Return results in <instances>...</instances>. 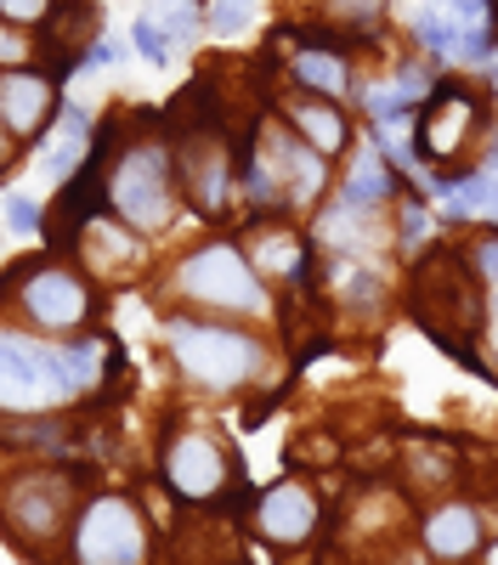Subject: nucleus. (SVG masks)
<instances>
[{"label": "nucleus", "instance_id": "nucleus-12", "mask_svg": "<svg viewBox=\"0 0 498 565\" xmlns=\"http://www.w3.org/2000/svg\"><path fill=\"white\" fill-rule=\"evenodd\" d=\"M176 175L193 186V204L204 215H221L226 210V153H221V141L210 148L204 136H193L188 148L176 153Z\"/></svg>", "mask_w": 498, "mask_h": 565}, {"label": "nucleus", "instance_id": "nucleus-27", "mask_svg": "<svg viewBox=\"0 0 498 565\" xmlns=\"http://www.w3.org/2000/svg\"><path fill=\"white\" fill-rule=\"evenodd\" d=\"M453 57L487 63V57H492V23H465V29H459V52H453Z\"/></svg>", "mask_w": 498, "mask_h": 565}, {"label": "nucleus", "instance_id": "nucleus-36", "mask_svg": "<svg viewBox=\"0 0 498 565\" xmlns=\"http://www.w3.org/2000/svg\"><path fill=\"white\" fill-rule=\"evenodd\" d=\"M487 559H498V543H492V548H487Z\"/></svg>", "mask_w": 498, "mask_h": 565}, {"label": "nucleus", "instance_id": "nucleus-19", "mask_svg": "<svg viewBox=\"0 0 498 565\" xmlns=\"http://www.w3.org/2000/svg\"><path fill=\"white\" fill-rule=\"evenodd\" d=\"M289 79L300 85V90H317V97H340L346 90V63L335 57V52H295L289 57Z\"/></svg>", "mask_w": 498, "mask_h": 565}, {"label": "nucleus", "instance_id": "nucleus-24", "mask_svg": "<svg viewBox=\"0 0 498 565\" xmlns=\"http://www.w3.org/2000/svg\"><path fill=\"white\" fill-rule=\"evenodd\" d=\"M130 45H136V52H142L153 68H170V57H176V40H170V34H165V23H159V18H148V12L130 23Z\"/></svg>", "mask_w": 498, "mask_h": 565}, {"label": "nucleus", "instance_id": "nucleus-17", "mask_svg": "<svg viewBox=\"0 0 498 565\" xmlns=\"http://www.w3.org/2000/svg\"><path fill=\"white\" fill-rule=\"evenodd\" d=\"M498 221V170H470L453 181V193H447V221Z\"/></svg>", "mask_w": 498, "mask_h": 565}, {"label": "nucleus", "instance_id": "nucleus-16", "mask_svg": "<svg viewBox=\"0 0 498 565\" xmlns=\"http://www.w3.org/2000/svg\"><path fill=\"white\" fill-rule=\"evenodd\" d=\"M317 238L335 244V249H346V255H362V260H369V255H374V244H380V232L369 226L362 204H346V199H340L324 221H317Z\"/></svg>", "mask_w": 498, "mask_h": 565}, {"label": "nucleus", "instance_id": "nucleus-29", "mask_svg": "<svg viewBox=\"0 0 498 565\" xmlns=\"http://www.w3.org/2000/svg\"><path fill=\"white\" fill-rule=\"evenodd\" d=\"M57 0H0V18L7 23H45Z\"/></svg>", "mask_w": 498, "mask_h": 565}, {"label": "nucleus", "instance_id": "nucleus-10", "mask_svg": "<svg viewBox=\"0 0 498 565\" xmlns=\"http://www.w3.org/2000/svg\"><path fill=\"white\" fill-rule=\"evenodd\" d=\"M52 114H57V79H45L34 68H0V119H7L12 136L40 141Z\"/></svg>", "mask_w": 498, "mask_h": 565}, {"label": "nucleus", "instance_id": "nucleus-26", "mask_svg": "<svg viewBox=\"0 0 498 565\" xmlns=\"http://www.w3.org/2000/svg\"><path fill=\"white\" fill-rule=\"evenodd\" d=\"M40 226H45L40 199H29V193H7V232H18V238H34Z\"/></svg>", "mask_w": 498, "mask_h": 565}, {"label": "nucleus", "instance_id": "nucleus-8", "mask_svg": "<svg viewBox=\"0 0 498 565\" xmlns=\"http://www.w3.org/2000/svg\"><path fill=\"white\" fill-rule=\"evenodd\" d=\"M159 469H165V487L181 498V503H215L226 492V481H233V458H226V447L215 436H170L165 452H159Z\"/></svg>", "mask_w": 498, "mask_h": 565}, {"label": "nucleus", "instance_id": "nucleus-34", "mask_svg": "<svg viewBox=\"0 0 498 565\" xmlns=\"http://www.w3.org/2000/svg\"><path fill=\"white\" fill-rule=\"evenodd\" d=\"M487 317L498 322V282H492V295H487Z\"/></svg>", "mask_w": 498, "mask_h": 565}, {"label": "nucleus", "instance_id": "nucleus-30", "mask_svg": "<svg viewBox=\"0 0 498 565\" xmlns=\"http://www.w3.org/2000/svg\"><path fill=\"white\" fill-rule=\"evenodd\" d=\"M29 63V34H18V23L0 18V68H18Z\"/></svg>", "mask_w": 498, "mask_h": 565}, {"label": "nucleus", "instance_id": "nucleus-2", "mask_svg": "<svg viewBox=\"0 0 498 565\" xmlns=\"http://www.w3.org/2000/svg\"><path fill=\"white\" fill-rule=\"evenodd\" d=\"M170 181H176V153L165 141H153V136L125 141L114 170H108V210L136 232H165L176 215Z\"/></svg>", "mask_w": 498, "mask_h": 565}, {"label": "nucleus", "instance_id": "nucleus-18", "mask_svg": "<svg viewBox=\"0 0 498 565\" xmlns=\"http://www.w3.org/2000/svg\"><path fill=\"white\" fill-rule=\"evenodd\" d=\"M407 29H414V40L425 45V52L436 57H453L459 52V18H453L447 7H436V0H425V7H407Z\"/></svg>", "mask_w": 498, "mask_h": 565}, {"label": "nucleus", "instance_id": "nucleus-11", "mask_svg": "<svg viewBox=\"0 0 498 565\" xmlns=\"http://www.w3.org/2000/svg\"><path fill=\"white\" fill-rule=\"evenodd\" d=\"M476 119H481V103L470 97L465 85H436V103H431V114L420 125V148L431 159H453L470 141V125Z\"/></svg>", "mask_w": 498, "mask_h": 565}, {"label": "nucleus", "instance_id": "nucleus-35", "mask_svg": "<svg viewBox=\"0 0 498 565\" xmlns=\"http://www.w3.org/2000/svg\"><path fill=\"white\" fill-rule=\"evenodd\" d=\"M492 362H498V322H492Z\"/></svg>", "mask_w": 498, "mask_h": 565}, {"label": "nucleus", "instance_id": "nucleus-5", "mask_svg": "<svg viewBox=\"0 0 498 565\" xmlns=\"http://www.w3.org/2000/svg\"><path fill=\"white\" fill-rule=\"evenodd\" d=\"M74 380L57 345H40L29 334H0V407L7 413H45L74 402Z\"/></svg>", "mask_w": 498, "mask_h": 565}, {"label": "nucleus", "instance_id": "nucleus-1", "mask_svg": "<svg viewBox=\"0 0 498 565\" xmlns=\"http://www.w3.org/2000/svg\"><path fill=\"white\" fill-rule=\"evenodd\" d=\"M165 345L176 356V367L188 373L199 391H239L261 373L266 345L244 328L226 322H193V317H165Z\"/></svg>", "mask_w": 498, "mask_h": 565}, {"label": "nucleus", "instance_id": "nucleus-6", "mask_svg": "<svg viewBox=\"0 0 498 565\" xmlns=\"http://www.w3.org/2000/svg\"><path fill=\"white\" fill-rule=\"evenodd\" d=\"M74 521V481L57 469H29V476L0 487V526L12 532V543L40 548L45 537L68 532Z\"/></svg>", "mask_w": 498, "mask_h": 565}, {"label": "nucleus", "instance_id": "nucleus-20", "mask_svg": "<svg viewBox=\"0 0 498 565\" xmlns=\"http://www.w3.org/2000/svg\"><path fill=\"white\" fill-rule=\"evenodd\" d=\"M340 199L346 204H362V210H374L391 199V170L380 153H357V164L346 170V186H340Z\"/></svg>", "mask_w": 498, "mask_h": 565}, {"label": "nucleus", "instance_id": "nucleus-33", "mask_svg": "<svg viewBox=\"0 0 498 565\" xmlns=\"http://www.w3.org/2000/svg\"><path fill=\"white\" fill-rule=\"evenodd\" d=\"M12 159V130H7V119H0V164Z\"/></svg>", "mask_w": 498, "mask_h": 565}, {"label": "nucleus", "instance_id": "nucleus-4", "mask_svg": "<svg viewBox=\"0 0 498 565\" xmlns=\"http://www.w3.org/2000/svg\"><path fill=\"white\" fill-rule=\"evenodd\" d=\"M68 554L85 565H136L148 559V521L125 492H97L68 521Z\"/></svg>", "mask_w": 498, "mask_h": 565}, {"label": "nucleus", "instance_id": "nucleus-14", "mask_svg": "<svg viewBox=\"0 0 498 565\" xmlns=\"http://www.w3.org/2000/svg\"><path fill=\"white\" fill-rule=\"evenodd\" d=\"M250 260L261 277H284V282H300L306 277V244L295 226H261L255 244H250Z\"/></svg>", "mask_w": 498, "mask_h": 565}, {"label": "nucleus", "instance_id": "nucleus-31", "mask_svg": "<svg viewBox=\"0 0 498 565\" xmlns=\"http://www.w3.org/2000/svg\"><path fill=\"white\" fill-rule=\"evenodd\" d=\"M57 130L63 136H91V108L85 103H63L57 108Z\"/></svg>", "mask_w": 498, "mask_h": 565}, {"label": "nucleus", "instance_id": "nucleus-3", "mask_svg": "<svg viewBox=\"0 0 498 565\" xmlns=\"http://www.w3.org/2000/svg\"><path fill=\"white\" fill-rule=\"evenodd\" d=\"M176 289L188 295L193 306H210V311H226V317H266L272 311L266 282H261V271L250 266V255L239 244L193 249L188 260L176 266Z\"/></svg>", "mask_w": 498, "mask_h": 565}, {"label": "nucleus", "instance_id": "nucleus-22", "mask_svg": "<svg viewBox=\"0 0 498 565\" xmlns=\"http://www.w3.org/2000/svg\"><path fill=\"white\" fill-rule=\"evenodd\" d=\"M80 159H85V136H63L57 130V141H45V148H40V175L45 181H68L80 170Z\"/></svg>", "mask_w": 498, "mask_h": 565}, {"label": "nucleus", "instance_id": "nucleus-9", "mask_svg": "<svg viewBox=\"0 0 498 565\" xmlns=\"http://www.w3.org/2000/svg\"><path fill=\"white\" fill-rule=\"evenodd\" d=\"M317 526H324V503H317V492L306 481H278L255 498V532L266 543L295 548V543L317 537Z\"/></svg>", "mask_w": 498, "mask_h": 565}, {"label": "nucleus", "instance_id": "nucleus-28", "mask_svg": "<svg viewBox=\"0 0 498 565\" xmlns=\"http://www.w3.org/2000/svg\"><path fill=\"white\" fill-rule=\"evenodd\" d=\"M470 277H481L487 289L498 282V238H492V232H487V238H476V244H470Z\"/></svg>", "mask_w": 498, "mask_h": 565}, {"label": "nucleus", "instance_id": "nucleus-32", "mask_svg": "<svg viewBox=\"0 0 498 565\" xmlns=\"http://www.w3.org/2000/svg\"><path fill=\"white\" fill-rule=\"evenodd\" d=\"M425 226H431L425 204H402V238H407V244H414V238H425Z\"/></svg>", "mask_w": 498, "mask_h": 565}, {"label": "nucleus", "instance_id": "nucleus-23", "mask_svg": "<svg viewBox=\"0 0 498 565\" xmlns=\"http://www.w3.org/2000/svg\"><path fill=\"white\" fill-rule=\"evenodd\" d=\"M148 18H159L165 34H170L176 45H188V40L199 34V23H204L193 0H148Z\"/></svg>", "mask_w": 498, "mask_h": 565}, {"label": "nucleus", "instance_id": "nucleus-7", "mask_svg": "<svg viewBox=\"0 0 498 565\" xmlns=\"http://www.w3.org/2000/svg\"><path fill=\"white\" fill-rule=\"evenodd\" d=\"M18 311L29 317V328L40 334H74V328L91 322V289L85 277L63 271V266H40V271H18L12 277Z\"/></svg>", "mask_w": 498, "mask_h": 565}, {"label": "nucleus", "instance_id": "nucleus-13", "mask_svg": "<svg viewBox=\"0 0 498 565\" xmlns=\"http://www.w3.org/2000/svg\"><path fill=\"white\" fill-rule=\"evenodd\" d=\"M425 548L436 559H465L481 548V514L470 503H442L425 514Z\"/></svg>", "mask_w": 498, "mask_h": 565}, {"label": "nucleus", "instance_id": "nucleus-25", "mask_svg": "<svg viewBox=\"0 0 498 565\" xmlns=\"http://www.w3.org/2000/svg\"><path fill=\"white\" fill-rule=\"evenodd\" d=\"M204 23H210V34H244L255 23V0H210Z\"/></svg>", "mask_w": 498, "mask_h": 565}, {"label": "nucleus", "instance_id": "nucleus-15", "mask_svg": "<svg viewBox=\"0 0 498 565\" xmlns=\"http://www.w3.org/2000/svg\"><path fill=\"white\" fill-rule=\"evenodd\" d=\"M289 119H295V130L311 141L317 153H340V148H346V119L335 114V97L300 90V97L289 103Z\"/></svg>", "mask_w": 498, "mask_h": 565}, {"label": "nucleus", "instance_id": "nucleus-21", "mask_svg": "<svg viewBox=\"0 0 498 565\" xmlns=\"http://www.w3.org/2000/svg\"><path fill=\"white\" fill-rule=\"evenodd\" d=\"M63 351V367H68V380H74V391L85 396L91 385L103 380V340H68V345H57Z\"/></svg>", "mask_w": 498, "mask_h": 565}]
</instances>
